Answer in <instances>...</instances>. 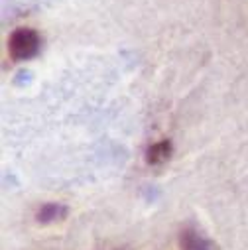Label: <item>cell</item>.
Wrapping results in <instances>:
<instances>
[{"label":"cell","instance_id":"7a4b0ae2","mask_svg":"<svg viewBox=\"0 0 248 250\" xmlns=\"http://www.w3.org/2000/svg\"><path fill=\"white\" fill-rule=\"evenodd\" d=\"M179 248L181 250H215V242L205 238L195 229H183L179 234Z\"/></svg>","mask_w":248,"mask_h":250},{"label":"cell","instance_id":"277c9868","mask_svg":"<svg viewBox=\"0 0 248 250\" xmlns=\"http://www.w3.org/2000/svg\"><path fill=\"white\" fill-rule=\"evenodd\" d=\"M169 156H171V142L169 140H160L146 150V162L150 166L164 164L165 160H169Z\"/></svg>","mask_w":248,"mask_h":250},{"label":"cell","instance_id":"3957f363","mask_svg":"<svg viewBox=\"0 0 248 250\" xmlns=\"http://www.w3.org/2000/svg\"><path fill=\"white\" fill-rule=\"evenodd\" d=\"M65 217H67V207L61 205V203H45L36 213V219L41 225L55 223V221H61V219H65Z\"/></svg>","mask_w":248,"mask_h":250},{"label":"cell","instance_id":"6da1fadb","mask_svg":"<svg viewBox=\"0 0 248 250\" xmlns=\"http://www.w3.org/2000/svg\"><path fill=\"white\" fill-rule=\"evenodd\" d=\"M40 49V38L32 28H18L8 40V51L16 61L32 59Z\"/></svg>","mask_w":248,"mask_h":250}]
</instances>
